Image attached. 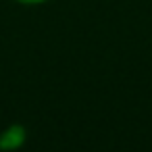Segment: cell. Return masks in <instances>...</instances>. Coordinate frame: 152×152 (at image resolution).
Masks as SVG:
<instances>
[{
	"mask_svg": "<svg viewBox=\"0 0 152 152\" xmlns=\"http://www.w3.org/2000/svg\"><path fill=\"white\" fill-rule=\"evenodd\" d=\"M23 135H25V131H23V127H11L7 133H2L0 135V148H4V150H11V148H17V146H21L23 144Z\"/></svg>",
	"mask_w": 152,
	"mask_h": 152,
	"instance_id": "cell-1",
	"label": "cell"
},
{
	"mask_svg": "<svg viewBox=\"0 0 152 152\" xmlns=\"http://www.w3.org/2000/svg\"><path fill=\"white\" fill-rule=\"evenodd\" d=\"M19 2H25V4H36V2H42V0H19Z\"/></svg>",
	"mask_w": 152,
	"mask_h": 152,
	"instance_id": "cell-2",
	"label": "cell"
}]
</instances>
